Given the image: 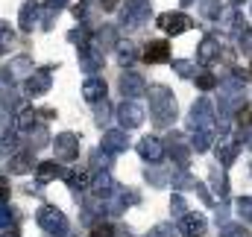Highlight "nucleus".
Returning a JSON list of instances; mask_svg holds the SVG:
<instances>
[{
    "label": "nucleus",
    "mask_w": 252,
    "mask_h": 237,
    "mask_svg": "<svg viewBox=\"0 0 252 237\" xmlns=\"http://www.w3.org/2000/svg\"><path fill=\"white\" fill-rule=\"evenodd\" d=\"M141 196H138V190H124V187H118L115 193H112V199L106 202L109 205V214H124L129 205H135Z\"/></svg>",
    "instance_id": "nucleus-18"
},
{
    "label": "nucleus",
    "mask_w": 252,
    "mask_h": 237,
    "mask_svg": "<svg viewBox=\"0 0 252 237\" xmlns=\"http://www.w3.org/2000/svg\"><path fill=\"white\" fill-rule=\"evenodd\" d=\"M18 152V135H3L0 138V158H9V155H15Z\"/></svg>",
    "instance_id": "nucleus-37"
},
{
    "label": "nucleus",
    "mask_w": 252,
    "mask_h": 237,
    "mask_svg": "<svg viewBox=\"0 0 252 237\" xmlns=\"http://www.w3.org/2000/svg\"><path fill=\"white\" fill-rule=\"evenodd\" d=\"M217 59H220V41L214 35H205L196 47V61L199 64H214Z\"/></svg>",
    "instance_id": "nucleus-19"
},
{
    "label": "nucleus",
    "mask_w": 252,
    "mask_h": 237,
    "mask_svg": "<svg viewBox=\"0 0 252 237\" xmlns=\"http://www.w3.org/2000/svg\"><path fill=\"white\" fill-rule=\"evenodd\" d=\"M88 190H91V196H94V199L109 202V199H112V193L118 190V184H115V178H112V173H109V170H94Z\"/></svg>",
    "instance_id": "nucleus-10"
},
{
    "label": "nucleus",
    "mask_w": 252,
    "mask_h": 237,
    "mask_svg": "<svg viewBox=\"0 0 252 237\" xmlns=\"http://www.w3.org/2000/svg\"><path fill=\"white\" fill-rule=\"evenodd\" d=\"M59 18V9H53V6H41V15H38V24H41V30H50L53 27V21Z\"/></svg>",
    "instance_id": "nucleus-40"
},
{
    "label": "nucleus",
    "mask_w": 252,
    "mask_h": 237,
    "mask_svg": "<svg viewBox=\"0 0 252 237\" xmlns=\"http://www.w3.org/2000/svg\"><path fill=\"white\" fill-rule=\"evenodd\" d=\"M238 123H241L244 129H250V126H252V106H250V109H241V112H238Z\"/></svg>",
    "instance_id": "nucleus-51"
},
{
    "label": "nucleus",
    "mask_w": 252,
    "mask_h": 237,
    "mask_svg": "<svg viewBox=\"0 0 252 237\" xmlns=\"http://www.w3.org/2000/svg\"><path fill=\"white\" fill-rule=\"evenodd\" d=\"M121 94H124V100H135V97H141V94H147V79L141 76V73H135V70H126L124 76H121Z\"/></svg>",
    "instance_id": "nucleus-13"
},
{
    "label": "nucleus",
    "mask_w": 252,
    "mask_h": 237,
    "mask_svg": "<svg viewBox=\"0 0 252 237\" xmlns=\"http://www.w3.org/2000/svg\"><path fill=\"white\" fill-rule=\"evenodd\" d=\"M144 61H147V64L170 61V47H167V41H150L147 50H144Z\"/></svg>",
    "instance_id": "nucleus-26"
},
{
    "label": "nucleus",
    "mask_w": 252,
    "mask_h": 237,
    "mask_svg": "<svg viewBox=\"0 0 252 237\" xmlns=\"http://www.w3.org/2000/svg\"><path fill=\"white\" fill-rule=\"evenodd\" d=\"M62 178L67 181V187H70V193H73L76 199H79V196L88 190V184H91V176H88L85 170H82V173H79V170H64Z\"/></svg>",
    "instance_id": "nucleus-25"
},
{
    "label": "nucleus",
    "mask_w": 252,
    "mask_h": 237,
    "mask_svg": "<svg viewBox=\"0 0 252 237\" xmlns=\"http://www.w3.org/2000/svg\"><path fill=\"white\" fill-rule=\"evenodd\" d=\"M147 237H176V229L170 226V223H158V226H153Z\"/></svg>",
    "instance_id": "nucleus-45"
},
{
    "label": "nucleus",
    "mask_w": 252,
    "mask_h": 237,
    "mask_svg": "<svg viewBox=\"0 0 252 237\" xmlns=\"http://www.w3.org/2000/svg\"><path fill=\"white\" fill-rule=\"evenodd\" d=\"M62 176H64V167L56 164V158H53V161H38V164H35V184H38V187L47 184V181H53V178H62Z\"/></svg>",
    "instance_id": "nucleus-22"
},
{
    "label": "nucleus",
    "mask_w": 252,
    "mask_h": 237,
    "mask_svg": "<svg viewBox=\"0 0 252 237\" xmlns=\"http://www.w3.org/2000/svg\"><path fill=\"white\" fill-rule=\"evenodd\" d=\"M217 21H223V27H226L232 35H244V32H247V21H244L241 9H235V6H232V9H223Z\"/></svg>",
    "instance_id": "nucleus-20"
},
{
    "label": "nucleus",
    "mask_w": 252,
    "mask_h": 237,
    "mask_svg": "<svg viewBox=\"0 0 252 237\" xmlns=\"http://www.w3.org/2000/svg\"><path fill=\"white\" fill-rule=\"evenodd\" d=\"M91 237H115V226H112V223H97L94 232H91Z\"/></svg>",
    "instance_id": "nucleus-49"
},
{
    "label": "nucleus",
    "mask_w": 252,
    "mask_h": 237,
    "mask_svg": "<svg viewBox=\"0 0 252 237\" xmlns=\"http://www.w3.org/2000/svg\"><path fill=\"white\" fill-rule=\"evenodd\" d=\"M211 144H214V132H193L190 149H196V152H208Z\"/></svg>",
    "instance_id": "nucleus-32"
},
{
    "label": "nucleus",
    "mask_w": 252,
    "mask_h": 237,
    "mask_svg": "<svg viewBox=\"0 0 252 237\" xmlns=\"http://www.w3.org/2000/svg\"><path fill=\"white\" fill-rule=\"evenodd\" d=\"M35 164H38V161H35L32 149H18L15 155H9V164H6V170H9L12 176H24V173H30Z\"/></svg>",
    "instance_id": "nucleus-15"
},
{
    "label": "nucleus",
    "mask_w": 252,
    "mask_h": 237,
    "mask_svg": "<svg viewBox=\"0 0 252 237\" xmlns=\"http://www.w3.org/2000/svg\"><path fill=\"white\" fill-rule=\"evenodd\" d=\"M199 12H202V18H208V21H217L220 12H223V3H220V0H199Z\"/></svg>",
    "instance_id": "nucleus-35"
},
{
    "label": "nucleus",
    "mask_w": 252,
    "mask_h": 237,
    "mask_svg": "<svg viewBox=\"0 0 252 237\" xmlns=\"http://www.w3.org/2000/svg\"><path fill=\"white\" fill-rule=\"evenodd\" d=\"M211 178H214V190L220 193V199H226V196H229V178H226V167H220V170L214 167V170H211Z\"/></svg>",
    "instance_id": "nucleus-34"
},
{
    "label": "nucleus",
    "mask_w": 252,
    "mask_h": 237,
    "mask_svg": "<svg viewBox=\"0 0 252 237\" xmlns=\"http://www.w3.org/2000/svg\"><path fill=\"white\" fill-rule=\"evenodd\" d=\"M170 211H173L176 220H182V217L188 214V202L182 199V193H173V199H170Z\"/></svg>",
    "instance_id": "nucleus-43"
},
{
    "label": "nucleus",
    "mask_w": 252,
    "mask_h": 237,
    "mask_svg": "<svg viewBox=\"0 0 252 237\" xmlns=\"http://www.w3.org/2000/svg\"><path fill=\"white\" fill-rule=\"evenodd\" d=\"M64 3H67V0H47V6H53V9H59V12L64 9Z\"/></svg>",
    "instance_id": "nucleus-56"
},
{
    "label": "nucleus",
    "mask_w": 252,
    "mask_h": 237,
    "mask_svg": "<svg viewBox=\"0 0 252 237\" xmlns=\"http://www.w3.org/2000/svg\"><path fill=\"white\" fill-rule=\"evenodd\" d=\"M188 129L190 132H214V106H211L208 97H199V100L190 106Z\"/></svg>",
    "instance_id": "nucleus-3"
},
{
    "label": "nucleus",
    "mask_w": 252,
    "mask_h": 237,
    "mask_svg": "<svg viewBox=\"0 0 252 237\" xmlns=\"http://www.w3.org/2000/svg\"><path fill=\"white\" fill-rule=\"evenodd\" d=\"M15 44V32L9 30V24H0V53H6Z\"/></svg>",
    "instance_id": "nucleus-44"
},
{
    "label": "nucleus",
    "mask_w": 252,
    "mask_h": 237,
    "mask_svg": "<svg viewBox=\"0 0 252 237\" xmlns=\"http://www.w3.org/2000/svg\"><path fill=\"white\" fill-rule=\"evenodd\" d=\"M76 59H79V67H82V70H88V73H94V70H103V64H106L103 47H100L94 38L76 47Z\"/></svg>",
    "instance_id": "nucleus-5"
},
{
    "label": "nucleus",
    "mask_w": 252,
    "mask_h": 237,
    "mask_svg": "<svg viewBox=\"0 0 252 237\" xmlns=\"http://www.w3.org/2000/svg\"><path fill=\"white\" fill-rule=\"evenodd\" d=\"M35 118H38L35 109H21V115L15 118V132L18 135H30L35 129Z\"/></svg>",
    "instance_id": "nucleus-27"
},
{
    "label": "nucleus",
    "mask_w": 252,
    "mask_h": 237,
    "mask_svg": "<svg viewBox=\"0 0 252 237\" xmlns=\"http://www.w3.org/2000/svg\"><path fill=\"white\" fill-rule=\"evenodd\" d=\"M232 3H235V6H238V3H244V0H232Z\"/></svg>",
    "instance_id": "nucleus-60"
},
{
    "label": "nucleus",
    "mask_w": 252,
    "mask_h": 237,
    "mask_svg": "<svg viewBox=\"0 0 252 237\" xmlns=\"http://www.w3.org/2000/svg\"><path fill=\"white\" fill-rule=\"evenodd\" d=\"M138 47L132 44V41H118V61L124 64V67H129V64H135L138 61Z\"/></svg>",
    "instance_id": "nucleus-29"
},
{
    "label": "nucleus",
    "mask_w": 252,
    "mask_h": 237,
    "mask_svg": "<svg viewBox=\"0 0 252 237\" xmlns=\"http://www.w3.org/2000/svg\"><path fill=\"white\" fill-rule=\"evenodd\" d=\"M12 223H15V211L6 208V202H3V205H0V232H3V229H12Z\"/></svg>",
    "instance_id": "nucleus-46"
},
{
    "label": "nucleus",
    "mask_w": 252,
    "mask_h": 237,
    "mask_svg": "<svg viewBox=\"0 0 252 237\" xmlns=\"http://www.w3.org/2000/svg\"><path fill=\"white\" fill-rule=\"evenodd\" d=\"M94 41H97L103 50H109V47H118V30H115L112 24H106V27H100V30L94 32Z\"/></svg>",
    "instance_id": "nucleus-28"
},
{
    "label": "nucleus",
    "mask_w": 252,
    "mask_h": 237,
    "mask_svg": "<svg viewBox=\"0 0 252 237\" xmlns=\"http://www.w3.org/2000/svg\"><path fill=\"white\" fill-rule=\"evenodd\" d=\"M147 178H150V181H153L156 187H161V184L167 181V176H164L161 170H156V164H150V167H147Z\"/></svg>",
    "instance_id": "nucleus-48"
},
{
    "label": "nucleus",
    "mask_w": 252,
    "mask_h": 237,
    "mask_svg": "<svg viewBox=\"0 0 252 237\" xmlns=\"http://www.w3.org/2000/svg\"><path fill=\"white\" fill-rule=\"evenodd\" d=\"M220 237H250L244 223H223L220 226Z\"/></svg>",
    "instance_id": "nucleus-38"
},
{
    "label": "nucleus",
    "mask_w": 252,
    "mask_h": 237,
    "mask_svg": "<svg viewBox=\"0 0 252 237\" xmlns=\"http://www.w3.org/2000/svg\"><path fill=\"white\" fill-rule=\"evenodd\" d=\"M73 15H76V21H79V24H85V18H88V3H85V0L73 3Z\"/></svg>",
    "instance_id": "nucleus-50"
},
{
    "label": "nucleus",
    "mask_w": 252,
    "mask_h": 237,
    "mask_svg": "<svg viewBox=\"0 0 252 237\" xmlns=\"http://www.w3.org/2000/svg\"><path fill=\"white\" fill-rule=\"evenodd\" d=\"M100 6H103L106 12H112V9H118V0H100Z\"/></svg>",
    "instance_id": "nucleus-55"
},
{
    "label": "nucleus",
    "mask_w": 252,
    "mask_h": 237,
    "mask_svg": "<svg viewBox=\"0 0 252 237\" xmlns=\"http://www.w3.org/2000/svg\"><path fill=\"white\" fill-rule=\"evenodd\" d=\"M193 79H196V88H199L202 94H208V91H214V88L220 85V76H217V73H208V70H205V73H196Z\"/></svg>",
    "instance_id": "nucleus-30"
},
{
    "label": "nucleus",
    "mask_w": 252,
    "mask_h": 237,
    "mask_svg": "<svg viewBox=\"0 0 252 237\" xmlns=\"http://www.w3.org/2000/svg\"><path fill=\"white\" fill-rule=\"evenodd\" d=\"M100 149H106L109 155H121L129 149V135H126V129H109L106 135H103V147Z\"/></svg>",
    "instance_id": "nucleus-16"
},
{
    "label": "nucleus",
    "mask_w": 252,
    "mask_h": 237,
    "mask_svg": "<svg viewBox=\"0 0 252 237\" xmlns=\"http://www.w3.org/2000/svg\"><path fill=\"white\" fill-rule=\"evenodd\" d=\"M150 15H153L150 0H126L121 6V24L124 27H141L150 21Z\"/></svg>",
    "instance_id": "nucleus-4"
},
{
    "label": "nucleus",
    "mask_w": 252,
    "mask_h": 237,
    "mask_svg": "<svg viewBox=\"0 0 252 237\" xmlns=\"http://www.w3.org/2000/svg\"><path fill=\"white\" fill-rule=\"evenodd\" d=\"M53 85V67H35L27 79H24V94L27 97H41L47 94Z\"/></svg>",
    "instance_id": "nucleus-6"
},
{
    "label": "nucleus",
    "mask_w": 252,
    "mask_h": 237,
    "mask_svg": "<svg viewBox=\"0 0 252 237\" xmlns=\"http://www.w3.org/2000/svg\"><path fill=\"white\" fill-rule=\"evenodd\" d=\"M27 138H30V149H32V152L50 144V135H47V129H44V126H35V129L27 135Z\"/></svg>",
    "instance_id": "nucleus-31"
},
{
    "label": "nucleus",
    "mask_w": 252,
    "mask_h": 237,
    "mask_svg": "<svg viewBox=\"0 0 252 237\" xmlns=\"http://www.w3.org/2000/svg\"><path fill=\"white\" fill-rule=\"evenodd\" d=\"M147 100H150V115H153V123L156 126H170L173 118H176V97L170 94V88L164 85H150L147 91Z\"/></svg>",
    "instance_id": "nucleus-1"
},
{
    "label": "nucleus",
    "mask_w": 252,
    "mask_h": 237,
    "mask_svg": "<svg viewBox=\"0 0 252 237\" xmlns=\"http://www.w3.org/2000/svg\"><path fill=\"white\" fill-rule=\"evenodd\" d=\"M190 3H196V0H182V6H190Z\"/></svg>",
    "instance_id": "nucleus-58"
},
{
    "label": "nucleus",
    "mask_w": 252,
    "mask_h": 237,
    "mask_svg": "<svg viewBox=\"0 0 252 237\" xmlns=\"http://www.w3.org/2000/svg\"><path fill=\"white\" fill-rule=\"evenodd\" d=\"M179 235L182 237H202L205 235V217H199V214H185L182 220H179Z\"/></svg>",
    "instance_id": "nucleus-23"
},
{
    "label": "nucleus",
    "mask_w": 252,
    "mask_h": 237,
    "mask_svg": "<svg viewBox=\"0 0 252 237\" xmlns=\"http://www.w3.org/2000/svg\"><path fill=\"white\" fill-rule=\"evenodd\" d=\"M138 155H141L144 161H150V164H158V161L164 158V141H158V138H153V135L141 138V141H138Z\"/></svg>",
    "instance_id": "nucleus-14"
},
{
    "label": "nucleus",
    "mask_w": 252,
    "mask_h": 237,
    "mask_svg": "<svg viewBox=\"0 0 252 237\" xmlns=\"http://www.w3.org/2000/svg\"><path fill=\"white\" fill-rule=\"evenodd\" d=\"M6 126H12V112H0V138L6 135Z\"/></svg>",
    "instance_id": "nucleus-54"
},
{
    "label": "nucleus",
    "mask_w": 252,
    "mask_h": 237,
    "mask_svg": "<svg viewBox=\"0 0 252 237\" xmlns=\"http://www.w3.org/2000/svg\"><path fill=\"white\" fill-rule=\"evenodd\" d=\"M115 118L121 120V129H138L141 123H144V106L141 103H135V100H124L121 106H118V112H115Z\"/></svg>",
    "instance_id": "nucleus-9"
},
{
    "label": "nucleus",
    "mask_w": 252,
    "mask_h": 237,
    "mask_svg": "<svg viewBox=\"0 0 252 237\" xmlns=\"http://www.w3.org/2000/svg\"><path fill=\"white\" fill-rule=\"evenodd\" d=\"M32 73V61H30V56H15V59L9 61V67L0 73V79H3V88H9L15 79H27Z\"/></svg>",
    "instance_id": "nucleus-12"
},
{
    "label": "nucleus",
    "mask_w": 252,
    "mask_h": 237,
    "mask_svg": "<svg viewBox=\"0 0 252 237\" xmlns=\"http://www.w3.org/2000/svg\"><path fill=\"white\" fill-rule=\"evenodd\" d=\"M241 50H244L247 56H252V30H247V32L241 35Z\"/></svg>",
    "instance_id": "nucleus-52"
},
{
    "label": "nucleus",
    "mask_w": 252,
    "mask_h": 237,
    "mask_svg": "<svg viewBox=\"0 0 252 237\" xmlns=\"http://www.w3.org/2000/svg\"><path fill=\"white\" fill-rule=\"evenodd\" d=\"M214 152H217V164H220V167H229V164L238 158V152H241V141H235V138L223 135Z\"/></svg>",
    "instance_id": "nucleus-17"
},
{
    "label": "nucleus",
    "mask_w": 252,
    "mask_h": 237,
    "mask_svg": "<svg viewBox=\"0 0 252 237\" xmlns=\"http://www.w3.org/2000/svg\"><path fill=\"white\" fill-rule=\"evenodd\" d=\"M53 149H56V161L70 164V161L79 158V138L73 132H62V135L53 138Z\"/></svg>",
    "instance_id": "nucleus-8"
},
{
    "label": "nucleus",
    "mask_w": 252,
    "mask_h": 237,
    "mask_svg": "<svg viewBox=\"0 0 252 237\" xmlns=\"http://www.w3.org/2000/svg\"><path fill=\"white\" fill-rule=\"evenodd\" d=\"M193 181H196V178L190 176L188 170H179V167H176V170L170 173V184H173V187H179V190H190V187H193Z\"/></svg>",
    "instance_id": "nucleus-33"
},
{
    "label": "nucleus",
    "mask_w": 252,
    "mask_h": 237,
    "mask_svg": "<svg viewBox=\"0 0 252 237\" xmlns=\"http://www.w3.org/2000/svg\"><path fill=\"white\" fill-rule=\"evenodd\" d=\"M247 144H250V147H252V132H250V135H247Z\"/></svg>",
    "instance_id": "nucleus-59"
},
{
    "label": "nucleus",
    "mask_w": 252,
    "mask_h": 237,
    "mask_svg": "<svg viewBox=\"0 0 252 237\" xmlns=\"http://www.w3.org/2000/svg\"><path fill=\"white\" fill-rule=\"evenodd\" d=\"M164 152L173 158V164L179 167V170H188V164H190V144L179 135V132H170V138H167V144H164Z\"/></svg>",
    "instance_id": "nucleus-7"
},
{
    "label": "nucleus",
    "mask_w": 252,
    "mask_h": 237,
    "mask_svg": "<svg viewBox=\"0 0 252 237\" xmlns=\"http://www.w3.org/2000/svg\"><path fill=\"white\" fill-rule=\"evenodd\" d=\"M9 190H12V187H9V178L0 176V205H3V202H9Z\"/></svg>",
    "instance_id": "nucleus-53"
},
{
    "label": "nucleus",
    "mask_w": 252,
    "mask_h": 237,
    "mask_svg": "<svg viewBox=\"0 0 252 237\" xmlns=\"http://www.w3.org/2000/svg\"><path fill=\"white\" fill-rule=\"evenodd\" d=\"M235 211L241 214L244 223H252V196H241V199L235 202Z\"/></svg>",
    "instance_id": "nucleus-41"
},
{
    "label": "nucleus",
    "mask_w": 252,
    "mask_h": 237,
    "mask_svg": "<svg viewBox=\"0 0 252 237\" xmlns=\"http://www.w3.org/2000/svg\"><path fill=\"white\" fill-rule=\"evenodd\" d=\"M190 190H193V193H196V196H199V199H202V202H205V205H214V196H211V193H208V190H205V184H202V181H199V178H196V181H193V187H190Z\"/></svg>",
    "instance_id": "nucleus-47"
},
{
    "label": "nucleus",
    "mask_w": 252,
    "mask_h": 237,
    "mask_svg": "<svg viewBox=\"0 0 252 237\" xmlns=\"http://www.w3.org/2000/svg\"><path fill=\"white\" fill-rule=\"evenodd\" d=\"M94 120H97V126H106V123L112 120V106H109V100L94 103Z\"/></svg>",
    "instance_id": "nucleus-36"
},
{
    "label": "nucleus",
    "mask_w": 252,
    "mask_h": 237,
    "mask_svg": "<svg viewBox=\"0 0 252 237\" xmlns=\"http://www.w3.org/2000/svg\"><path fill=\"white\" fill-rule=\"evenodd\" d=\"M158 27L167 35H182V32H188L190 27H193V21L185 12H164V15H158Z\"/></svg>",
    "instance_id": "nucleus-11"
},
{
    "label": "nucleus",
    "mask_w": 252,
    "mask_h": 237,
    "mask_svg": "<svg viewBox=\"0 0 252 237\" xmlns=\"http://www.w3.org/2000/svg\"><path fill=\"white\" fill-rule=\"evenodd\" d=\"M38 15H41V6H38L35 0H27V3L21 6V15H18L21 30H24V32H32V27L38 24Z\"/></svg>",
    "instance_id": "nucleus-24"
},
{
    "label": "nucleus",
    "mask_w": 252,
    "mask_h": 237,
    "mask_svg": "<svg viewBox=\"0 0 252 237\" xmlns=\"http://www.w3.org/2000/svg\"><path fill=\"white\" fill-rule=\"evenodd\" d=\"M112 158H115V155H109L106 149H97V152L91 155V164H94V170H109Z\"/></svg>",
    "instance_id": "nucleus-42"
},
{
    "label": "nucleus",
    "mask_w": 252,
    "mask_h": 237,
    "mask_svg": "<svg viewBox=\"0 0 252 237\" xmlns=\"http://www.w3.org/2000/svg\"><path fill=\"white\" fill-rule=\"evenodd\" d=\"M0 237H21V232H18V229H3Z\"/></svg>",
    "instance_id": "nucleus-57"
},
{
    "label": "nucleus",
    "mask_w": 252,
    "mask_h": 237,
    "mask_svg": "<svg viewBox=\"0 0 252 237\" xmlns=\"http://www.w3.org/2000/svg\"><path fill=\"white\" fill-rule=\"evenodd\" d=\"M173 70H176L182 79H193V76L199 73V70H196V64H193V61H185V59H176V61H173Z\"/></svg>",
    "instance_id": "nucleus-39"
},
{
    "label": "nucleus",
    "mask_w": 252,
    "mask_h": 237,
    "mask_svg": "<svg viewBox=\"0 0 252 237\" xmlns=\"http://www.w3.org/2000/svg\"><path fill=\"white\" fill-rule=\"evenodd\" d=\"M35 220H38V226H41L44 232H50V235H56V237H70L67 217H64L56 205H41V208H38V214H35Z\"/></svg>",
    "instance_id": "nucleus-2"
},
{
    "label": "nucleus",
    "mask_w": 252,
    "mask_h": 237,
    "mask_svg": "<svg viewBox=\"0 0 252 237\" xmlns=\"http://www.w3.org/2000/svg\"><path fill=\"white\" fill-rule=\"evenodd\" d=\"M106 94H109V88H106V82L100 79V76H88L85 82H82V97L94 106V103H100V100H106Z\"/></svg>",
    "instance_id": "nucleus-21"
}]
</instances>
